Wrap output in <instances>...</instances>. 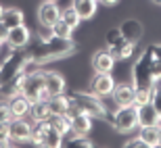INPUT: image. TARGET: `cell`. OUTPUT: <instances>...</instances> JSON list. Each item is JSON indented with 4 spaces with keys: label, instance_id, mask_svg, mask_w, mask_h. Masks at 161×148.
<instances>
[{
    "label": "cell",
    "instance_id": "7c38bea8",
    "mask_svg": "<svg viewBox=\"0 0 161 148\" xmlns=\"http://www.w3.org/2000/svg\"><path fill=\"white\" fill-rule=\"evenodd\" d=\"M6 102H8V108H11L13 117H27L30 115V108H31V100L27 98L25 94H13L6 98Z\"/></svg>",
    "mask_w": 161,
    "mask_h": 148
},
{
    "label": "cell",
    "instance_id": "cb8c5ba5",
    "mask_svg": "<svg viewBox=\"0 0 161 148\" xmlns=\"http://www.w3.org/2000/svg\"><path fill=\"white\" fill-rule=\"evenodd\" d=\"M138 136L147 146H159V127L157 125H147V127H140Z\"/></svg>",
    "mask_w": 161,
    "mask_h": 148
},
{
    "label": "cell",
    "instance_id": "6da1fadb",
    "mask_svg": "<svg viewBox=\"0 0 161 148\" xmlns=\"http://www.w3.org/2000/svg\"><path fill=\"white\" fill-rule=\"evenodd\" d=\"M25 50H27L30 61H34L38 65H44V63H50V61H57V59L73 54L75 42L71 38H57V36L42 38L36 34V36H31Z\"/></svg>",
    "mask_w": 161,
    "mask_h": 148
},
{
    "label": "cell",
    "instance_id": "ba28073f",
    "mask_svg": "<svg viewBox=\"0 0 161 148\" xmlns=\"http://www.w3.org/2000/svg\"><path fill=\"white\" fill-rule=\"evenodd\" d=\"M115 90V79L111 77V73H103V71H94L92 79H90V92L96 96H111Z\"/></svg>",
    "mask_w": 161,
    "mask_h": 148
},
{
    "label": "cell",
    "instance_id": "2e32d148",
    "mask_svg": "<svg viewBox=\"0 0 161 148\" xmlns=\"http://www.w3.org/2000/svg\"><path fill=\"white\" fill-rule=\"evenodd\" d=\"M44 86L50 96L65 94V77L57 71H44Z\"/></svg>",
    "mask_w": 161,
    "mask_h": 148
},
{
    "label": "cell",
    "instance_id": "5b68a950",
    "mask_svg": "<svg viewBox=\"0 0 161 148\" xmlns=\"http://www.w3.org/2000/svg\"><path fill=\"white\" fill-rule=\"evenodd\" d=\"M111 125L121 134H130L138 127V107L132 104H117L111 117Z\"/></svg>",
    "mask_w": 161,
    "mask_h": 148
},
{
    "label": "cell",
    "instance_id": "74e56055",
    "mask_svg": "<svg viewBox=\"0 0 161 148\" xmlns=\"http://www.w3.org/2000/svg\"><path fill=\"white\" fill-rule=\"evenodd\" d=\"M157 127H159V146H161V121L157 123Z\"/></svg>",
    "mask_w": 161,
    "mask_h": 148
},
{
    "label": "cell",
    "instance_id": "3957f363",
    "mask_svg": "<svg viewBox=\"0 0 161 148\" xmlns=\"http://www.w3.org/2000/svg\"><path fill=\"white\" fill-rule=\"evenodd\" d=\"M153 63H155V59H153L151 50L144 48L140 52V56L136 59L134 67H132V83H134V88H153L157 83Z\"/></svg>",
    "mask_w": 161,
    "mask_h": 148
},
{
    "label": "cell",
    "instance_id": "603a6c76",
    "mask_svg": "<svg viewBox=\"0 0 161 148\" xmlns=\"http://www.w3.org/2000/svg\"><path fill=\"white\" fill-rule=\"evenodd\" d=\"M30 115L34 121H48L50 119V108H48V100H36L31 102Z\"/></svg>",
    "mask_w": 161,
    "mask_h": 148
},
{
    "label": "cell",
    "instance_id": "52a82bcc",
    "mask_svg": "<svg viewBox=\"0 0 161 148\" xmlns=\"http://www.w3.org/2000/svg\"><path fill=\"white\" fill-rule=\"evenodd\" d=\"M31 125L34 123L25 121L23 117H13L8 121V127H11V142H8V146H17L19 142L31 140Z\"/></svg>",
    "mask_w": 161,
    "mask_h": 148
},
{
    "label": "cell",
    "instance_id": "e575fe53",
    "mask_svg": "<svg viewBox=\"0 0 161 148\" xmlns=\"http://www.w3.org/2000/svg\"><path fill=\"white\" fill-rule=\"evenodd\" d=\"M153 71H155V79L159 82L161 79V61L155 59V63H153Z\"/></svg>",
    "mask_w": 161,
    "mask_h": 148
},
{
    "label": "cell",
    "instance_id": "d590c367",
    "mask_svg": "<svg viewBox=\"0 0 161 148\" xmlns=\"http://www.w3.org/2000/svg\"><path fill=\"white\" fill-rule=\"evenodd\" d=\"M6 36H8V27H4V23L0 21V42H6Z\"/></svg>",
    "mask_w": 161,
    "mask_h": 148
},
{
    "label": "cell",
    "instance_id": "f1b7e54d",
    "mask_svg": "<svg viewBox=\"0 0 161 148\" xmlns=\"http://www.w3.org/2000/svg\"><path fill=\"white\" fill-rule=\"evenodd\" d=\"M13 52H15V48H13L8 42H2V44H0V67H2L6 61L11 59V54H13Z\"/></svg>",
    "mask_w": 161,
    "mask_h": 148
},
{
    "label": "cell",
    "instance_id": "ac0fdd59",
    "mask_svg": "<svg viewBox=\"0 0 161 148\" xmlns=\"http://www.w3.org/2000/svg\"><path fill=\"white\" fill-rule=\"evenodd\" d=\"M134 48H136V44H132V42H128L125 38H121L117 44L109 46V52L113 54L115 61H125V59H130V56H132Z\"/></svg>",
    "mask_w": 161,
    "mask_h": 148
},
{
    "label": "cell",
    "instance_id": "f35d334b",
    "mask_svg": "<svg viewBox=\"0 0 161 148\" xmlns=\"http://www.w3.org/2000/svg\"><path fill=\"white\" fill-rule=\"evenodd\" d=\"M151 2H155V4H161V0H151Z\"/></svg>",
    "mask_w": 161,
    "mask_h": 148
},
{
    "label": "cell",
    "instance_id": "9a60e30c",
    "mask_svg": "<svg viewBox=\"0 0 161 148\" xmlns=\"http://www.w3.org/2000/svg\"><path fill=\"white\" fill-rule=\"evenodd\" d=\"M117 61L113 59V54L109 50H98L92 54V69L94 71H103V73H111Z\"/></svg>",
    "mask_w": 161,
    "mask_h": 148
},
{
    "label": "cell",
    "instance_id": "1f68e13d",
    "mask_svg": "<svg viewBox=\"0 0 161 148\" xmlns=\"http://www.w3.org/2000/svg\"><path fill=\"white\" fill-rule=\"evenodd\" d=\"M151 102H153V107L157 108V113L161 115V86H153V96H151Z\"/></svg>",
    "mask_w": 161,
    "mask_h": 148
},
{
    "label": "cell",
    "instance_id": "ffe728a7",
    "mask_svg": "<svg viewBox=\"0 0 161 148\" xmlns=\"http://www.w3.org/2000/svg\"><path fill=\"white\" fill-rule=\"evenodd\" d=\"M61 146H67V148H92L94 142L88 140V136H84V134H73V131H69V134L63 136Z\"/></svg>",
    "mask_w": 161,
    "mask_h": 148
},
{
    "label": "cell",
    "instance_id": "484cf974",
    "mask_svg": "<svg viewBox=\"0 0 161 148\" xmlns=\"http://www.w3.org/2000/svg\"><path fill=\"white\" fill-rule=\"evenodd\" d=\"M61 19H63V21H65L71 29H75V27L82 23V17L75 13V8H73V6H67L65 11H61Z\"/></svg>",
    "mask_w": 161,
    "mask_h": 148
},
{
    "label": "cell",
    "instance_id": "5bb4252c",
    "mask_svg": "<svg viewBox=\"0 0 161 148\" xmlns=\"http://www.w3.org/2000/svg\"><path fill=\"white\" fill-rule=\"evenodd\" d=\"M119 31L128 42L138 44V40H140L142 34H144V27H142V23H140L138 19H125L124 23L119 25Z\"/></svg>",
    "mask_w": 161,
    "mask_h": 148
},
{
    "label": "cell",
    "instance_id": "44dd1931",
    "mask_svg": "<svg viewBox=\"0 0 161 148\" xmlns=\"http://www.w3.org/2000/svg\"><path fill=\"white\" fill-rule=\"evenodd\" d=\"M0 21L4 23V27L13 29V27H17V25L23 23V13L19 11V8H15V6H8V8H4V11H2Z\"/></svg>",
    "mask_w": 161,
    "mask_h": 148
},
{
    "label": "cell",
    "instance_id": "8fae6325",
    "mask_svg": "<svg viewBox=\"0 0 161 148\" xmlns=\"http://www.w3.org/2000/svg\"><path fill=\"white\" fill-rule=\"evenodd\" d=\"M30 40H31V31L25 23L8 29V36H6V42H8L13 48H25L30 44Z\"/></svg>",
    "mask_w": 161,
    "mask_h": 148
},
{
    "label": "cell",
    "instance_id": "d4e9b609",
    "mask_svg": "<svg viewBox=\"0 0 161 148\" xmlns=\"http://www.w3.org/2000/svg\"><path fill=\"white\" fill-rule=\"evenodd\" d=\"M48 121H50V125L59 131L61 136H65V134L71 131V119H69V115H50Z\"/></svg>",
    "mask_w": 161,
    "mask_h": 148
},
{
    "label": "cell",
    "instance_id": "8d00e7d4",
    "mask_svg": "<svg viewBox=\"0 0 161 148\" xmlns=\"http://www.w3.org/2000/svg\"><path fill=\"white\" fill-rule=\"evenodd\" d=\"M101 4H107V6H113V4H117V0H98Z\"/></svg>",
    "mask_w": 161,
    "mask_h": 148
},
{
    "label": "cell",
    "instance_id": "60d3db41",
    "mask_svg": "<svg viewBox=\"0 0 161 148\" xmlns=\"http://www.w3.org/2000/svg\"><path fill=\"white\" fill-rule=\"evenodd\" d=\"M0 44H2V42H0Z\"/></svg>",
    "mask_w": 161,
    "mask_h": 148
},
{
    "label": "cell",
    "instance_id": "f546056e",
    "mask_svg": "<svg viewBox=\"0 0 161 148\" xmlns=\"http://www.w3.org/2000/svg\"><path fill=\"white\" fill-rule=\"evenodd\" d=\"M121 38L124 36H121L119 27H111V29L107 31V36H105V42H107V46H113V44H117Z\"/></svg>",
    "mask_w": 161,
    "mask_h": 148
},
{
    "label": "cell",
    "instance_id": "836d02e7",
    "mask_svg": "<svg viewBox=\"0 0 161 148\" xmlns=\"http://www.w3.org/2000/svg\"><path fill=\"white\" fill-rule=\"evenodd\" d=\"M151 50V54H153V59L161 61V44H151V46H147Z\"/></svg>",
    "mask_w": 161,
    "mask_h": 148
},
{
    "label": "cell",
    "instance_id": "d6a6232c",
    "mask_svg": "<svg viewBox=\"0 0 161 148\" xmlns=\"http://www.w3.org/2000/svg\"><path fill=\"white\" fill-rule=\"evenodd\" d=\"M138 146H147V144L140 140V136H136V138H132V140L125 142V148H138Z\"/></svg>",
    "mask_w": 161,
    "mask_h": 148
},
{
    "label": "cell",
    "instance_id": "83f0119b",
    "mask_svg": "<svg viewBox=\"0 0 161 148\" xmlns=\"http://www.w3.org/2000/svg\"><path fill=\"white\" fill-rule=\"evenodd\" d=\"M151 96H153V88H134V104L151 102Z\"/></svg>",
    "mask_w": 161,
    "mask_h": 148
},
{
    "label": "cell",
    "instance_id": "ab89813d",
    "mask_svg": "<svg viewBox=\"0 0 161 148\" xmlns=\"http://www.w3.org/2000/svg\"><path fill=\"white\" fill-rule=\"evenodd\" d=\"M2 11H4V8H2V4H0V17H2Z\"/></svg>",
    "mask_w": 161,
    "mask_h": 148
},
{
    "label": "cell",
    "instance_id": "4dcf8cb0",
    "mask_svg": "<svg viewBox=\"0 0 161 148\" xmlns=\"http://www.w3.org/2000/svg\"><path fill=\"white\" fill-rule=\"evenodd\" d=\"M11 119H13V113L8 108V102L0 100V123H8Z\"/></svg>",
    "mask_w": 161,
    "mask_h": 148
},
{
    "label": "cell",
    "instance_id": "4316f807",
    "mask_svg": "<svg viewBox=\"0 0 161 148\" xmlns=\"http://www.w3.org/2000/svg\"><path fill=\"white\" fill-rule=\"evenodd\" d=\"M50 29H53V36H57V38H71V34H73V29L63 21V19H59Z\"/></svg>",
    "mask_w": 161,
    "mask_h": 148
},
{
    "label": "cell",
    "instance_id": "7a4b0ae2",
    "mask_svg": "<svg viewBox=\"0 0 161 148\" xmlns=\"http://www.w3.org/2000/svg\"><path fill=\"white\" fill-rule=\"evenodd\" d=\"M69 98H71V104H73L75 111L86 113V115H90L92 119H107L109 123H111L113 113L107 111L105 102L101 100V96L92 94V92H71Z\"/></svg>",
    "mask_w": 161,
    "mask_h": 148
},
{
    "label": "cell",
    "instance_id": "9c48e42d",
    "mask_svg": "<svg viewBox=\"0 0 161 148\" xmlns=\"http://www.w3.org/2000/svg\"><path fill=\"white\" fill-rule=\"evenodd\" d=\"M38 19H40V25H46V27H53L57 21L61 19V8L54 0H44L38 8Z\"/></svg>",
    "mask_w": 161,
    "mask_h": 148
},
{
    "label": "cell",
    "instance_id": "7402d4cb",
    "mask_svg": "<svg viewBox=\"0 0 161 148\" xmlns=\"http://www.w3.org/2000/svg\"><path fill=\"white\" fill-rule=\"evenodd\" d=\"M111 96L115 98V104H132L134 102V83L132 86H117Z\"/></svg>",
    "mask_w": 161,
    "mask_h": 148
},
{
    "label": "cell",
    "instance_id": "4fadbf2b",
    "mask_svg": "<svg viewBox=\"0 0 161 148\" xmlns=\"http://www.w3.org/2000/svg\"><path fill=\"white\" fill-rule=\"evenodd\" d=\"M136 107H138V127L157 125L161 121V115L153 107V102H144V104H136Z\"/></svg>",
    "mask_w": 161,
    "mask_h": 148
},
{
    "label": "cell",
    "instance_id": "e0dca14e",
    "mask_svg": "<svg viewBox=\"0 0 161 148\" xmlns=\"http://www.w3.org/2000/svg\"><path fill=\"white\" fill-rule=\"evenodd\" d=\"M48 108L50 115H67L71 108V98L67 94H54L48 98Z\"/></svg>",
    "mask_w": 161,
    "mask_h": 148
},
{
    "label": "cell",
    "instance_id": "277c9868",
    "mask_svg": "<svg viewBox=\"0 0 161 148\" xmlns=\"http://www.w3.org/2000/svg\"><path fill=\"white\" fill-rule=\"evenodd\" d=\"M21 94H25L31 102L50 98V94L46 92V86H44V71L42 69L36 67L31 71H25L23 83H21Z\"/></svg>",
    "mask_w": 161,
    "mask_h": 148
},
{
    "label": "cell",
    "instance_id": "8992f818",
    "mask_svg": "<svg viewBox=\"0 0 161 148\" xmlns=\"http://www.w3.org/2000/svg\"><path fill=\"white\" fill-rule=\"evenodd\" d=\"M31 142L38 144V146L59 148L61 142H63V136L50 125V121H34V125H31Z\"/></svg>",
    "mask_w": 161,
    "mask_h": 148
},
{
    "label": "cell",
    "instance_id": "d6986e66",
    "mask_svg": "<svg viewBox=\"0 0 161 148\" xmlns=\"http://www.w3.org/2000/svg\"><path fill=\"white\" fill-rule=\"evenodd\" d=\"M71 6L75 8V13H78L80 17L84 19H92L96 15V8H98V0H73Z\"/></svg>",
    "mask_w": 161,
    "mask_h": 148
},
{
    "label": "cell",
    "instance_id": "30bf717a",
    "mask_svg": "<svg viewBox=\"0 0 161 148\" xmlns=\"http://www.w3.org/2000/svg\"><path fill=\"white\" fill-rule=\"evenodd\" d=\"M67 115H69V119H71V131L73 134H84V136H88L90 130H92V117L86 115V113L75 111L73 104H71V108H69Z\"/></svg>",
    "mask_w": 161,
    "mask_h": 148
}]
</instances>
